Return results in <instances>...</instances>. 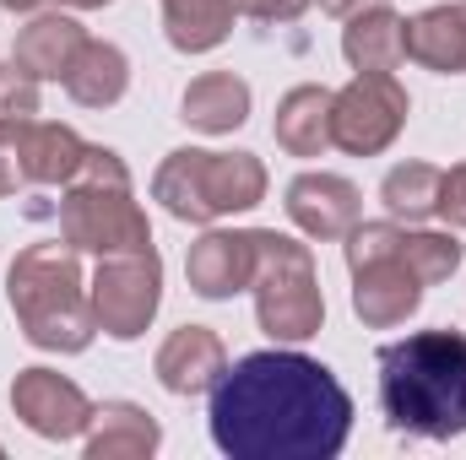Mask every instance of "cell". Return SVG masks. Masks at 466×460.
<instances>
[{
  "mask_svg": "<svg viewBox=\"0 0 466 460\" xmlns=\"http://www.w3.org/2000/svg\"><path fill=\"white\" fill-rule=\"evenodd\" d=\"M238 0H163V33L179 55H212L233 33Z\"/></svg>",
  "mask_w": 466,
  "mask_h": 460,
  "instance_id": "7402d4cb",
  "label": "cell"
},
{
  "mask_svg": "<svg viewBox=\"0 0 466 460\" xmlns=\"http://www.w3.org/2000/svg\"><path fill=\"white\" fill-rule=\"evenodd\" d=\"M331 87L320 82H304V87H288L282 104H277V119H271V135L288 157H320L331 146Z\"/></svg>",
  "mask_w": 466,
  "mask_h": 460,
  "instance_id": "e0dca14e",
  "label": "cell"
},
{
  "mask_svg": "<svg viewBox=\"0 0 466 460\" xmlns=\"http://www.w3.org/2000/svg\"><path fill=\"white\" fill-rule=\"evenodd\" d=\"M407 60L440 76H466V0L407 16Z\"/></svg>",
  "mask_w": 466,
  "mask_h": 460,
  "instance_id": "2e32d148",
  "label": "cell"
},
{
  "mask_svg": "<svg viewBox=\"0 0 466 460\" xmlns=\"http://www.w3.org/2000/svg\"><path fill=\"white\" fill-rule=\"evenodd\" d=\"M179 119L190 130H207V135H233L244 119H249V82L233 76V71H207L185 87L179 98Z\"/></svg>",
  "mask_w": 466,
  "mask_h": 460,
  "instance_id": "ac0fdd59",
  "label": "cell"
},
{
  "mask_svg": "<svg viewBox=\"0 0 466 460\" xmlns=\"http://www.w3.org/2000/svg\"><path fill=\"white\" fill-rule=\"evenodd\" d=\"M288 217L304 238H320V244H342L358 223H363V195L358 185L342 179V174H299L288 185Z\"/></svg>",
  "mask_w": 466,
  "mask_h": 460,
  "instance_id": "30bf717a",
  "label": "cell"
},
{
  "mask_svg": "<svg viewBox=\"0 0 466 460\" xmlns=\"http://www.w3.org/2000/svg\"><path fill=\"white\" fill-rule=\"evenodd\" d=\"M82 44H87V27H82L76 16H66V11H38V16L16 33L11 60H16L27 76H38V82H66V71L76 65Z\"/></svg>",
  "mask_w": 466,
  "mask_h": 460,
  "instance_id": "5bb4252c",
  "label": "cell"
},
{
  "mask_svg": "<svg viewBox=\"0 0 466 460\" xmlns=\"http://www.w3.org/2000/svg\"><path fill=\"white\" fill-rule=\"evenodd\" d=\"M407 115L412 98L390 71H358L331 98V146H342L348 157H380L401 135Z\"/></svg>",
  "mask_w": 466,
  "mask_h": 460,
  "instance_id": "ba28073f",
  "label": "cell"
},
{
  "mask_svg": "<svg viewBox=\"0 0 466 460\" xmlns=\"http://www.w3.org/2000/svg\"><path fill=\"white\" fill-rule=\"evenodd\" d=\"M152 201L174 223H218L233 212H255L266 201V163L255 152H207V146H179L157 163L152 174Z\"/></svg>",
  "mask_w": 466,
  "mask_h": 460,
  "instance_id": "277c9868",
  "label": "cell"
},
{
  "mask_svg": "<svg viewBox=\"0 0 466 460\" xmlns=\"http://www.w3.org/2000/svg\"><path fill=\"white\" fill-rule=\"evenodd\" d=\"M342 55L352 71H396L407 60V16H396L390 5L352 11L342 27Z\"/></svg>",
  "mask_w": 466,
  "mask_h": 460,
  "instance_id": "d6986e66",
  "label": "cell"
},
{
  "mask_svg": "<svg viewBox=\"0 0 466 460\" xmlns=\"http://www.w3.org/2000/svg\"><path fill=\"white\" fill-rule=\"evenodd\" d=\"M11 412L22 417V428H33L38 439H82L93 423V401L76 379L55 374V368H22L11 385Z\"/></svg>",
  "mask_w": 466,
  "mask_h": 460,
  "instance_id": "9c48e42d",
  "label": "cell"
},
{
  "mask_svg": "<svg viewBox=\"0 0 466 460\" xmlns=\"http://www.w3.org/2000/svg\"><path fill=\"white\" fill-rule=\"evenodd\" d=\"M157 445H163V428L136 401H104V406H93V423L82 434L87 460H147V455H157Z\"/></svg>",
  "mask_w": 466,
  "mask_h": 460,
  "instance_id": "9a60e30c",
  "label": "cell"
},
{
  "mask_svg": "<svg viewBox=\"0 0 466 460\" xmlns=\"http://www.w3.org/2000/svg\"><path fill=\"white\" fill-rule=\"evenodd\" d=\"M16 141H22L27 185H71L82 168V152H87V141L60 119H27L16 130Z\"/></svg>",
  "mask_w": 466,
  "mask_h": 460,
  "instance_id": "ffe728a7",
  "label": "cell"
},
{
  "mask_svg": "<svg viewBox=\"0 0 466 460\" xmlns=\"http://www.w3.org/2000/svg\"><path fill=\"white\" fill-rule=\"evenodd\" d=\"M466 244L456 233H429V228H401V260H407V271L423 282V287H440V282H451L456 276V265H461Z\"/></svg>",
  "mask_w": 466,
  "mask_h": 460,
  "instance_id": "cb8c5ba5",
  "label": "cell"
},
{
  "mask_svg": "<svg viewBox=\"0 0 466 460\" xmlns=\"http://www.w3.org/2000/svg\"><path fill=\"white\" fill-rule=\"evenodd\" d=\"M185 276H190V293H201L212 304H223L233 293H249V282H255V228L244 233L212 228L207 238H196L190 255H185Z\"/></svg>",
  "mask_w": 466,
  "mask_h": 460,
  "instance_id": "4fadbf2b",
  "label": "cell"
},
{
  "mask_svg": "<svg viewBox=\"0 0 466 460\" xmlns=\"http://www.w3.org/2000/svg\"><path fill=\"white\" fill-rule=\"evenodd\" d=\"M60 87H66L71 104H82V109H115L119 98H125V87H130V60H125V49H115V44L87 38Z\"/></svg>",
  "mask_w": 466,
  "mask_h": 460,
  "instance_id": "44dd1931",
  "label": "cell"
},
{
  "mask_svg": "<svg viewBox=\"0 0 466 460\" xmlns=\"http://www.w3.org/2000/svg\"><path fill=\"white\" fill-rule=\"evenodd\" d=\"M440 179H445V168H434V163H396L380 179V201L396 223H423L440 212Z\"/></svg>",
  "mask_w": 466,
  "mask_h": 460,
  "instance_id": "603a6c76",
  "label": "cell"
},
{
  "mask_svg": "<svg viewBox=\"0 0 466 460\" xmlns=\"http://www.w3.org/2000/svg\"><path fill=\"white\" fill-rule=\"evenodd\" d=\"M238 11L244 16H255V22H299L304 11H309V0H238Z\"/></svg>",
  "mask_w": 466,
  "mask_h": 460,
  "instance_id": "83f0119b",
  "label": "cell"
},
{
  "mask_svg": "<svg viewBox=\"0 0 466 460\" xmlns=\"http://www.w3.org/2000/svg\"><path fill=\"white\" fill-rule=\"evenodd\" d=\"M152 374L168 395H207L223 374H228V346L212 325H179L168 331V342L157 346Z\"/></svg>",
  "mask_w": 466,
  "mask_h": 460,
  "instance_id": "7c38bea8",
  "label": "cell"
},
{
  "mask_svg": "<svg viewBox=\"0 0 466 460\" xmlns=\"http://www.w3.org/2000/svg\"><path fill=\"white\" fill-rule=\"evenodd\" d=\"M369 5H390V0H320V11H331V16H342V22H348L352 11H369Z\"/></svg>",
  "mask_w": 466,
  "mask_h": 460,
  "instance_id": "f1b7e54d",
  "label": "cell"
},
{
  "mask_svg": "<svg viewBox=\"0 0 466 460\" xmlns=\"http://www.w3.org/2000/svg\"><path fill=\"white\" fill-rule=\"evenodd\" d=\"M423 293H429V287L407 271L401 244H396V255H385V260L352 271V315H358L369 331H396V325H407V320L418 315Z\"/></svg>",
  "mask_w": 466,
  "mask_h": 460,
  "instance_id": "8fae6325",
  "label": "cell"
},
{
  "mask_svg": "<svg viewBox=\"0 0 466 460\" xmlns=\"http://www.w3.org/2000/svg\"><path fill=\"white\" fill-rule=\"evenodd\" d=\"M60 5H71V11H104L109 0H60Z\"/></svg>",
  "mask_w": 466,
  "mask_h": 460,
  "instance_id": "f546056e",
  "label": "cell"
},
{
  "mask_svg": "<svg viewBox=\"0 0 466 460\" xmlns=\"http://www.w3.org/2000/svg\"><path fill=\"white\" fill-rule=\"evenodd\" d=\"M5 304L38 352H87L98 336L82 260L66 238L27 244L5 271Z\"/></svg>",
  "mask_w": 466,
  "mask_h": 460,
  "instance_id": "3957f363",
  "label": "cell"
},
{
  "mask_svg": "<svg viewBox=\"0 0 466 460\" xmlns=\"http://www.w3.org/2000/svg\"><path fill=\"white\" fill-rule=\"evenodd\" d=\"M38 119V76H27L16 60L0 65V130H16Z\"/></svg>",
  "mask_w": 466,
  "mask_h": 460,
  "instance_id": "d4e9b609",
  "label": "cell"
},
{
  "mask_svg": "<svg viewBox=\"0 0 466 460\" xmlns=\"http://www.w3.org/2000/svg\"><path fill=\"white\" fill-rule=\"evenodd\" d=\"M60 238L76 255H130L152 249V223L130 201V185H66L60 201Z\"/></svg>",
  "mask_w": 466,
  "mask_h": 460,
  "instance_id": "8992f818",
  "label": "cell"
},
{
  "mask_svg": "<svg viewBox=\"0 0 466 460\" xmlns=\"http://www.w3.org/2000/svg\"><path fill=\"white\" fill-rule=\"evenodd\" d=\"M87 298H93V320L104 336L136 342L157 320V304H163V255L157 249L104 255L87 282Z\"/></svg>",
  "mask_w": 466,
  "mask_h": 460,
  "instance_id": "52a82bcc",
  "label": "cell"
},
{
  "mask_svg": "<svg viewBox=\"0 0 466 460\" xmlns=\"http://www.w3.org/2000/svg\"><path fill=\"white\" fill-rule=\"evenodd\" d=\"M255 325L277 346L309 342L326 325V293L315 276L309 244L288 238L277 228H255Z\"/></svg>",
  "mask_w": 466,
  "mask_h": 460,
  "instance_id": "5b68a950",
  "label": "cell"
},
{
  "mask_svg": "<svg viewBox=\"0 0 466 460\" xmlns=\"http://www.w3.org/2000/svg\"><path fill=\"white\" fill-rule=\"evenodd\" d=\"M380 412L407 439H461L466 434V336L412 331L380 346Z\"/></svg>",
  "mask_w": 466,
  "mask_h": 460,
  "instance_id": "7a4b0ae2",
  "label": "cell"
},
{
  "mask_svg": "<svg viewBox=\"0 0 466 460\" xmlns=\"http://www.w3.org/2000/svg\"><path fill=\"white\" fill-rule=\"evenodd\" d=\"M22 130V125H16ZM16 130H0V201L5 195H16L22 185H27V168H22V141H16Z\"/></svg>",
  "mask_w": 466,
  "mask_h": 460,
  "instance_id": "4316f807",
  "label": "cell"
},
{
  "mask_svg": "<svg viewBox=\"0 0 466 460\" xmlns=\"http://www.w3.org/2000/svg\"><path fill=\"white\" fill-rule=\"evenodd\" d=\"M434 217H445L451 228H466V163L445 168V179H440V212Z\"/></svg>",
  "mask_w": 466,
  "mask_h": 460,
  "instance_id": "484cf974",
  "label": "cell"
},
{
  "mask_svg": "<svg viewBox=\"0 0 466 460\" xmlns=\"http://www.w3.org/2000/svg\"><path fill=\"white\" fill-rule=\"evenodd\" d=\"M212 445L233 460H337L352 434L348 385L293 346L249 352L212 385Z\"/></svg>",
  "mask_w": 466,
  "mask_h": 460,
  "instance_id": "6da1fadb",
  "label": "cell"
},
{
  "mask_svg": "<svg viewBox=\"0 0 466 460\" xmlns=\"http://www.w3.org/2000/svg\"><path fill=\"white\" fill-rule=\"evenodd\" d=\"M0 5H5V11H38L44 0H0Z\"/></svg>",
  "mask_w": 466,
  "mask_h": 460,
  "instance_id": "4dcf8cb0",
  "label": "cell"
}]
</instances>
